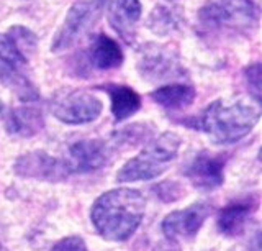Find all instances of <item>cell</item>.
Listing matches in <instances>:
<instances>
[{"label":"cell","instance_id":"obj_6","mask_svg":"<svg viewBox=\"0 0 262 251\" xmlns=\"http://www.w3.org/2000/svg\"><path fill=\"white\" fill-rule=\"evenodd\" d=\"M0 80L23 100L38 99V91L30 79L28 59L12 45L7 35H0Z\"/></svg>","mask_w":262,"mask_h":251},{"label":"cell","instance_id":"obj_22","mask_svg":"<svg viewBox=\"0 0 262 251\" xmlns=\"http://www.w3.org/2000/svg\"><path fill=\"white\" fill-rule=\"evenodd\" d=\"M244 80L248 86L249 92L252 94L254 100L260 103V64L254 62L244 71Z\"/></svg>","mask_w":262,"mask_h":251},{"label":"cell","instance_id":"obj_20","mask_svg":"<svg viewBox=\"0 0 262 251\" xmlns=\"http://www.w3.org/2000/svg\"><path fill=\"white\" fill-rule=\"evenodd\" d=\"M5 35L12 41V45L27 59H30L31 56L35 54L36 46H38V38H36V35L33 33L31 30L25 28V27H12Z\"/></svg>","mask_w":262,"mask_h":251},{"label":"cell","instance_id":"obj_21","mask_svg":"<svg viewBox=\"0 0 262 251\" xmlns=\"http://www.w3.org/2000/svg\"><path fill=\"white\" fill-rule=\"evenodd\" d=\"M152 136V128L146 123H135L128 125L123 130L115 133V143L120 144H136L146 141L147 138Z\"/></svg>","mask_w":262,"mask_h":251},{"label":"cell","instance_id":"obj_26","mask_svg":"<svg viewBox=\"0 0 262 251\" xmlns=\"http://www.w3.org/2000/svg\"><path fill=\"white\" fill-rule=\"evenodd\" d=\"M0 112H2V102H0Z\"/></svg>","mask_w":262,"mask_h":251},{"label":"cell","instance_id":"obj_17","mask_svg":"<svg viewBox=\"0 0 262 251\" xmlns=\"http://www.w3.org/2000/svg\"><path fill=\"white\" fill-rule=\"evenodd\" d=\"M102 89L108 92L110 95L112 113L117 121H123L129 118L141 109V99H139V95L131 87L108 84V86H103Z\"/></svg>","mask_w":262,"mask_h":251},{"label":"cell","instance_id":"obj_8","mask_svg":"<svg viewBox=\"0 0 262 251\" xmlns=\"http://www.w3.org/2000/svg\"><path fill=\"white\" fill-rule=\"evenodd\" d=\"M138 71L143 79L152 80H169L184 77L185 69L180 64L179 56L169 46L149 43L143 46L138 54Z\"/></svg>","mask_w":262,"mask_h":251},{"label":"cell","instance_id":"obj_14","mask_svg":"<svg viewBox=\"0 0 262 251\" xmlns=\"http://www.w3.org/2000/svg\"><path fill=\"white\" fill-rule=\"evenodd\" d=\"M257 208V200L246 199L226 205L220 210L216 225L218 230L226 237H239L246 232L251 218Z\"/></svg>","mask_w":262,"mask_h":251},{"label":"cell","instance_id":"obj_15","mask_svg":"<svg viewBox=\"0 0 262 251\" xmlns=\"http://www.w3.org/2000/svg\"><path fill=\"white\" fill-rule=\"evenodd\" d=\"M45 127V120L41 112L33 107H16L10 110L5 118L7 132L13 136L28 138L39 133Z\"/></svg>","mask_w":262,"mask_h":251},{"label":"cell","instance_id":"obj_24","mask_svg":"<svg viewBox=\"0 0 262 251\" xmlns=\"http://www.w3.org/2000/svg\"><path fill=\"white\" fill-rule=\"evenodd\" d=\"M152 251H180V246L177 241H172V240H166L159 243L158 246H156Z\"/></svg>","mask_w":262,"mask_h":251},{"label":"cell","instance_id":"obj_2","mask_svg":"<svg viewBox=\"0 0 262 251\" xmlns=\"http://www.w3.org/2000/svg\"><path fill=\"white\" fill-rule=\"evenodd\" d=\"M259 117V109L248 102L215 100L202 112L199 125L213 143L229 144L249 135Z\"/></svg>","mask_w":262,"mask_h":251},{"label":"cell","instance_id":"obj_11","mask_svg":"<svg viewBox=\"0 0 262 251\" xmlns=\"http://www.w3.org/2000/svg\"><path fill=\"white\" fill-rule=\"evenodd\" d=\"M15 173L27 177V179L38 181H64L69 176L64 159H57L49 156L45 151H31L27 155H21L15 161Z\"/></svg>","mask_w":262,"mask_h":251},{"label":"cell","instance_id":"obj_25","mask_svg":"<svg viewBox=\"0 0 262 251\" xmlns=\"http://www.w3.org/2000/svg\"><path fill=\"white\" fill-rule=\"evenodd\" d=\"M0 251H8V249H7V248H5L4 245H0Z\"/></svg>","mask_w":262,"mask_h":251},{"label":"cell","instance_id":"obj_5","mask_svg":"<svg viewBox=\"0 0 262 251\" xmlns=\"http://www.w3.org/2000/svg\"><path fill=\"white\" fill-rule=\"evenodd\" d=\"M106 2L108 0H80V2L74 4L69 13L66 15L61 28L57 30L51 50L54 53H61L76 45L102 17Z\"/></svg>","mask_w":262,"mask_h":251},{"label":"cell","instance_id":"obj_13","mask_svg":"<svg viewBox=\"0 0 262 251\" xmlns=\"http://www.w3.org/2000/svg\"><path fill=\"white\" fill-rule=\"evenodd\" d=\"M139 18H141L139 0H112L108 5L110 25L128 45L135 41Z\"/></svg>","mask_w":262,"mask_h":251},{"label":"cell","instance_id":"obj_19","mask_svg":"<svg viewBox=\"0 0 262 251\" xmlns=\"http://www.w3.org/2000/svg\"><path fill=\"white\" fill-rule=\"evenodd\" d=\"M182 15L176 9L170 7H154V10L147 17V28L154 31L156 35H170L172 31H176L182 25Z\"/></svg>","mask_w":262,"mask_h":251},{"label":"cell","instance_id":"obj_12","mask_svg":"<svg viewBox=\"0 0 262 251\" xmlns=\"http://www.w3.org/2000/svg\"><path fill=\"white\" fill-rule=\"evenodd\" d=\"M184 173L193 187L200 191H213L225 181V159L223 156L202 151L190 159Z\"/></svg>","mask_w":262,"mask_h":251},{"label":"cell","instance_id":"obj_3","mask_svg":"<svg viewBox=\"0 0 262 251\" xmlns=\"http://www.w3.org/2000/svg\"><path fill=\"white\" fill-rule=\"evenodd\" d=\"M199 22L207 33H248L257 27L259 9L252 0H211L199 12Z\"/></svg>","mask_w":262,"mask_h":251},{"label":"cell","instance_id":"obj_7","mask_svg":"<svg viewBox=\"0 0 262 251\" xmlns=\"http://www.w3.org/2000/svg\"><path fill=\"white\" fill-rule=\"evenodd\" d=\"M51 112L62 123H89L100 117L102 102L85 91H62L51 100Z\"/></svg>","mask_w":262,"mask_h":251},{"label":"cell","instance_id":"obj_1","mask_svg":"<svg viewBox=\"0 0 262 251\" xmlns=\"http://www.w3.org/2000/svg\"><path fill=\"white\" fill-rule=\"evenodd\" d=\"M146 210L143 194L136 189H112L98 197L92 210V220L97 233L108 241H126L141 225Z\"/></svg>","mask_w":262,"mask_h":251},{"label":"cell","instance_id":"obj_4","mask_svg":"<svg viewBox=\"0 0 262 251\" xmlns=\"http://www.w3.org/2000/svg\"><path fill=\"white\" fill-rule=\"evenodd\" d=\"M180 144H182V140L177 133H161L147 143V147L139 155L131 158L120 169L117 179L120 182H138L159 177L179 156Z\"/></svg>","mask_w":262,"mask_h":251},{"label":"cell","instance_id":"obj_16","mask_svg":"<svg viewBox=\"0 0 262 251\" xmlns=\"http://www.w3.org/2000/svg\"><path fill=\"white\" fill-rule=\"evenodd\" d=\"M89 62L100 71L117 69L123 64V53L115 39L106 35H98L90 46Z\"/></svg>","mask_w":262,"mask_h":251},{"label":"cell","instance_id":"obj_23","mask_svg":"<svg viewBox=\"0 0 262 251\" xmlns=\"http://www.w3.org/2000/svg\"><path fill=\"white\" fill-rule=\"evenodd\" d=\"M51 251H89L85 241L80 237H68L62 238L51 248Z\"/></svg>","mask_w":262,"mask_h":251},{"label":"cell","instance_id":"obj_18","mask_svg":"<svg viewBox=\"0 0 262 251\" xmlns=\"http://www.w3.org/2000/svg\"><path fill=\"white\" fill-rule=\"evenodd\" d=\"M195 94L196 92H195V89L192 86H187V84H169V86L158 87L149 95H151V99L156 103L162 105L164 109L179 110V109L188 107V105L193 102Z\"/></svg>","mask_w":262,"mask_h":251},{"label":"cell","instance_id":"obj_9","mask_svg":"<svg viewBox=\"0 0 262 251\" xmlns=\"http://www.w3.org/2000/svg\"><path fill=\"white\" fill-rule=\"evenodd\" d=\"M211 214V205L207 202H196L187 208L170 212L161 225L166 240L179 241L193 238L202 225Z\"/></svg>","mask_w":262,"mask_h":251},{"label":"cell","instance_id":"obj_10","mask_svg":"<svg viewBox=\"0 0 262 251\" xmlns=\"http://www.w3.org/2000/svg\"><path fill=\"white\" fill-rule=\"evenodd\" d=\"M112 155V147L103 140H80L69 148L64 163L69 174H84L103 168Z\"/></svg>","mask_w":262,"mask_h":251}]
</instances>
